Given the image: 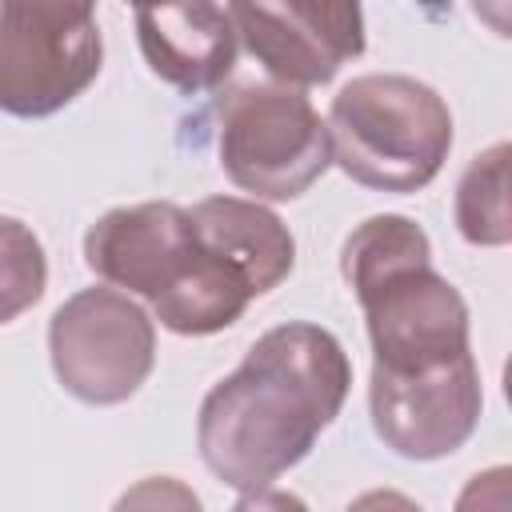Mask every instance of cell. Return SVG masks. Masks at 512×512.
I'll list each match as a JSON object with an SVG mask.
<instances>
[{
	"label": "cell",
	"mask_w": 512,
	"mask_h": 512,
	"mask_svg": "<svg viewBox=\"0 0 512 512\" xmlns=\"http://www.w3.org/2000/svg\"><path fill=\"white\" fill-rule=\"evenodd\" d=\"M372 428L404 460H440L468 444L484 392L472 356L424 372H380L368 380Z\"/></svg>",
	"instance_id": "cell-7"
},
{
	"label": "cell",
	"mask_w": 512,
	"mask_h": 512,
	"mask_svg": "<svg viewBox=\"0 0 512 512\" xmlns=\"http://www.w3.org/2000/svg\"><path fill=\"white\" fill-rule=\"evenodd\" d=\"M84 264L112 288H124V296L136 292L148 304H160L196 272L200 240L188 208L148 200L104 212L84 232Z\"/></svg>",
	"instance_id": "cell-9"
},
{
	"label": "cell",
	"mask_w": 512,
	"mask_h": 512,
	"mask_svg": "<svg viewBox=\"0 0 512 512\" xmlns=\"http://www.w3.org/2000/svg\"><path fill=\"white\" fill-rule=\"evenodd\" d=\"M48 356L80 404H124L156 364V324L116 288H80L52 312Z\"/></svg>",
	"instance_id": "cell-5"
},
{
	"label": "cell",
	"mask_w": 512,
	"mask_h": 512,
	"mask_svg": "<svg viewBox=\"0 0 512 512\" xmlns=\"http://www.w3.org/2000/svg\"><path fill=\"white\" fill-rule=\"evenodd\" d=\"M112 512H204V504L184 480L148 476V480H136L128 492H120Z\"/></svg>",
	"instance_id": "cell-15"
},
{
	"label": "cell",
	"mask_w": 512,
	"mask_h": 512,
	"mask_svg": "<svg viewBox=\"0 0 512 512\" xmlns=\"http://www.w3.org/2000/svg\"><path fill=\"white\" fill-rule=\"evenodd\" d=\"M188 216H192L196 236L216 256H224L232 268H240L248 284L256 288V296L288 280L296 264V240L288 224L264 204L240 200V196H208L192 204Z\"/></svg>",
	"instance_id": "cell-11"
},
{
	"label": "cell",
	"mask_w": 512,
	"mask_h": 512,
	"mask_svg": "<svg viewBox=\"0 0 512 512\" xmlns=\"http://www.w3.org/2000/svg\"><path fill=\"white\" fill-rule=\"evenodd\" d=\"M508 504H512V468L508 464L476 472L456 496V512H508Z\"/></svg>",
	"instance_id": "cell-16"
},
{
	"label": "cell",
	"mask_w": 512,
	"mask_h": 512,
	"mask_svg": "<svg viewBox=\"0 0 512 512\" xmlns=\"http://www.w3.org/2000/svg\"><path fill=\"white\" fill-rule=\"evenodd\" d=\"M344 512H424V508H420L412 496L396 492V488H372V492L356 496Z\"/></svg>",
	"instance_id": "cell-18"
},
{
	"label": "cell",
	"mask_w": 512,
	"mask_h": 512,
	"mask_svg": "<svg viewBox=\"0 0 512 512\" xmlns=\"http://www.w3.org/2000/svg\"><path fill=\"white\" fill-rule=\"evenodd\" d=\"M48 284V260L28 224L0 216V324L28 312Z\"/></svg>",
	"instance_id": "cell-14"
},
{
	"label": "cell",
	"mask_w": 512,
	"mask_h": 512,
	"mask_svg": "<svg viewBox=\"0 0 512 512\" xmlns=\"http://www.w3.org/2000/svg\"><path fill=\"white\" fill-rule=\"evenodd\" d=\"M368 320L372 368L380 372H424L472 356L468 348V304L432 268H396L352 292Z\"/></svg>",
	"instance_id": "cell-6"
},
{
	"label": "cell",
	"mask_w": 512,
	"mask_h": 512,
	"mask_svg": "<svg viewBox=\"0 0 512 512\" xmlns=\"http://www.w3.org/2000/svg\"><path fill=\"white\" fill-rule=\"evenodd\" d=\"M508 156L512 148L500 140L468 160L456 184V228L476 248H500L512 240V208H508Z\"/></svg>",
	"instance_id": "cell-12"
},
{
	"label": "cell",
	"mask_w": 512,
	"mask_h": 512,
	"mask_svg": "<svg viewBox=\"0 0 512 512\" xmlns=\"http://www.w3.org/2000/svg\"><path fill=\"white\" fill-rule=\"evenodd\" d=\"M412 264H432V244L428 232L396 212L384 216H368L364 224H356L340 248V272L348 280V288H364L396 268H412Z\"/></svg>",
	"instance_id": "cell-13"
},
{
	"label": "cell",
	"mask_w": 512,
	"mask_h": 512,
	"mask_svg": "<svg viewBox=\"0 0 512 512\" xmlns=\"http://www.w3.org/2000/svg\"><path fill=\"white\" fill-rule=\"evenodd\" d=\"M232 512H308V504L292 492H276V488H260V492H244Z\"/></svg>",
	"instance_id": "cell-17"
},
{
	"label": "cell",
	"mask_w": 512,
	"mask_h": 512,
	"mask_svg": "<svg viewBox=\"0 0 512 512\" xmlns=\"http://www.w3.org/2000/svg\"><path fill=\"white\" fill-rule=\"evenodd\" d=\"M352 388L344 344L308 320L268 328L200 404L196 444L216 480L260 492L296 468Z\"/></svg>",
	"instance_id": "cell-1"
},
{
	"label": "cell",
	"mask_w": 512,
	"mask_h": 512,
	"mask_svg": "<svg viewBox=\"0 0 512 512\" xmlns=\"http://www.w3.org/2000/svg\"><path fill=\"white\" fill-rule=\"evenodd\" d=\"M324 124L332 160L376 192H416L432 184L452 148L444 96L404 72L348 80L332 96Z\"/></svg>",
	"instance_id": "cell-2"
},
{
	"label": "cell",
	"mask_w": 512,
	"mask_h": 512,
	"mask_svg": "<svg viewBox=\"0 0 512 512\" xmlns=\"http://www.w3.org/2000/svg\"><path fill=\"white\" fill-rule=\"evenodd\" d=\"M224 176L256 200H296L332 164L328 124L304 92L284 84H240L216 108Z\"/></svg>",
	"instance_id": "cell-3"
},
{
	"label": "cell",
	"mask_w": 512,
	"mask_h": 512,
	"mask_svg": "<svg viewBox=\"0 0 512 512\" xmlns=\"http://www.w3.org/2000/svg\"><path fill=\"white\" fill-rule=\"evenodd\" d=\"M236 40L284 88L328 84L348 60L364 52V12L356 4L280 0L228 4Z\"/></svg>",
	"instance_id": "cell-8"
},
{
	"label": "cell",
	"mask_w": 512,
	"mask_h": 512,
	"mask_svg": "<svg viewBox=\"0 0 512 512\" xmlns=\"http://www.w3.org/2000/svg\"><path fill=\"white\" fill-rule=\"evenodd\" d=\"M104 40L88 4H0V112L40 120L96 76Z\"/></svg>",
	"instance_id": "cell-4"
},
{
	"label": "cell",
	"mask_w": 512,
	"mask_h": 512,
	"mask_svg": "<svg viewBox=\"0 0 512 512\" xmlns=\"http://www.w3.org/2000/svg\"><path fill=\"white\" fill-rule=\"evenodd\" d=\"M136 40L148 68L188 96L224 84L240 44L232 16L220 4L136 8Z\"/></svg>",
	"instance_id": "cell-10"
}]
</instances>
